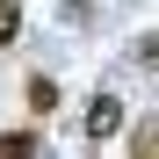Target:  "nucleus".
I'll list each match as a JSON object with an SVG mask.
<instances>
[{
    "instance_id": "7ed1b4c3",
    "label": "nucleus",
    "mask_w": 159,
    "mask_h": 159,
    "mask_svg": "<svg viewBox=\"0 0 159 159\" xmlns=\"http://www.w3.org/2000/svg\"><path fill=\"white\" fill-rule=\"evenodd\" d=\"M0 152H7V159L15 152H43V138H36V130H0Z\"/></svg>"
},
{
    "instance_id": "39448f33",
    "label": "nucleus",
    "mask_w": 159,
    "mask_h": 159,
    "mask_svg": "<svg viewBox=\"0 0 159 159\" xmlns=\"http://www.w3.org/2000/svg\"><path fill=\"white\" fill-rule=\"evenodd\" d=\"M130 152H138V159H145V152H159V123H145V130H130Z\"/></svg>"
},
{
    "instance_id": "20e7f679",
    "label": "nucleus",
    "mask_w": 159,
    "mask_h": 159,
    "mask_svg": "<svg viewBox=\"0 0 159 159\" xmlns=\"http://www.w3.org/2000/svg\"><path fill=\"white\" fill-rule=\"evenodd\" d=\"M29 109H36V116L58 109V87H51V80H29Z\"/></svg>"
},
{
    "instance_id": "f257e3e1",
    "label": "nucleus",
    "mask_w": 159,
    "mask_h": 159,
    "mask_svg": "<svg viewBox=\"0 0 159 159\" xmlns=\"http://www.w3.org/2000/svg\"><path fill=\"white\" fill-rule=\"evenodd\" d=\"M116 130H123V101H116V94H94V101H87V138L109 145Z\"/></svg>"
},
{
    "instance_id": "f03ea898",
    "label": "nucleus",
    "mask_w": 159,
    "mask_h": 159,
    "mask_svg": "<svg viewBox=\"0 0 159 159\" xmlns=\"http://www.w3.org/2000/svg\"><path fill=\"white\" fill-rule=\"evenodd\" d=\"M22 36V0H0V51Z\"/></svg>"
}]
</instances>
